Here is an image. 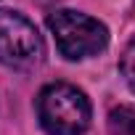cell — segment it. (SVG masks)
<instances>
[{
  "label": "cell",
  "mask_w": 135,
  "mask_h": 135,
  "mask_svg": "<svg viewBox=\"0 0 135 135\" xmlns=\"http://www.w3.org/2000/svg\"><path fill=\"white\" fill-rule=\"evenodd\" d=\"M109 132L111 135H135V109L119 106L109 114Z\"/></svg>",
  "instance_id": "cell-4"
},
{
  "label": "cell",
  "mask_w": 135,
  "mask_h": 135,
  "mask_svg": "<svg viewBox=\"0 0 135 135\" xmlns=\"http://www.w3.org/2000/svg\"><path fill=\"white\" fill-rule=\"evenodd\" d=\"M42 58V37L35 24L16 13L0 8V64L6 66H35Z\"/></svg>",
  "instance_id": "cell-3"
},
{
  "label": "cell",
  "mask_w": 135,
  "mask_h": 135,
  "mask_svg": "<svg viewBox=\"0 0 135 135\" xmlns=\"http://www.w3.org/2000/svg\"><path fill=\"white\" fill-rule=\"evenodd\" d=\"M48 29L53 32L61 56L72 58V61L95 56L109 45V29L98 19H93L88 13H80V11L64 8V11L50 13L48 16Z\"/></svg>",
  "instance_id": "cell-2"
},
{
  "label": "cell",
  "mask_w": 135,
  "mask_h": 135,
  "mask_svg": "<svg viewBox=\"0 0 135 135\" xmlns=\"http://www.w3.org/2000/svg\"><path fill=\"white\" fill-rule=\"evenodd\" d=\"M119 69H122V74H124V80H127L130 90L135 93V35L130 37V42H127V45H124V50H122Z\"/></svg>",
  "instance_id": "cell-5"
},
{
  "label": "cell",
  "mask_w": 135,
  "mask_h": 135,
  "mask_svg": "<svg viewBox=\"0 0 135 135\" xmlns=\"http://www.w3.org/2000/svg\"><path fill=\"white\" fill-rule=\"evenodd\" d=\"M37 117L50 135H82L90 124V101L74 85L56 82L40 90Z\"/></svg>",
  "instance_id": "cell-1"
}]
</instances>
